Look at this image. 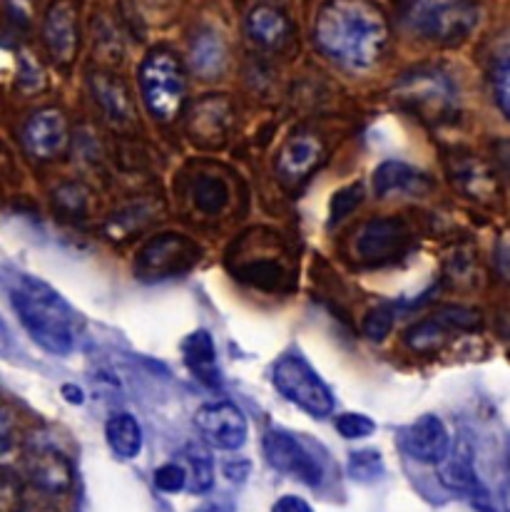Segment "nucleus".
<instances>
[{
  "instance_id": "c756f323",
  "label": "nucleus",
  "mask_w": 510,
  "mask_h": 512,
  "mask_svg": "<svg viewBox=\"0 0 510 512\" xmlns=\"http://www.w3.org/2000/svg\"><path fill=\"white\" fill-rule=\"evenodd\" d=\"M384 473V458L379 450H356L349 455V475L359 483H371Z\"/></svg>"
},
{
  "instance_id": "4c0bfd02",
  "label": "nucleus",
  "mask_w": 510,
  "mask_h": 512,
  "mask_svg": "<svg viewBox=\"0 0 510 512\" xmlns=\"http://www.w3.org/2000/svg\"><path fill=\"white\" fill-rule=\"evenodd\" d=\"M496 160H498V167H501V172L506 174L508 184H510V140H503L496 145Z\"/></svg>"
},
{
  "instance_id": "dca6fc26",
  "label": "nucleus",
  "mask_w": 510,
  "mask_h": 512,
  "mask_svg": "<svg viewBox=\"0 0 510 512\" xmlns=\"http://www.w3.org/2000/svg\"><path fill=\"white\" fill-rule=\"evenodd\" d=\"M399 95L423 117H441L453 110V87L441 75L413 73L399 87Z\"/></svg>"
},
{
  "instance_id": "412c9836",
  "label": "nucleus",
  "mask_w": 510,
  "mask_h": 512,
  "mask_svg": "<svg viewBox=\"0 0 510 512\" xmlns=\"http://www.w3.org/2000/svg\"><path fill=\"white\" fill-rule=\"evenodd\" d=\"M438 478H441L446 488L458 490V493H476V490H481L476 468H473L471 450H468L466 443L448 450L446 458L438 463Z\"/></svg>"
},
{
  "instance_id": "1a4fd4ad",
  "label": "nucleus",
  "mask_w": 510,
  "mask_h": 512,
  "mask_svg": "<svg viewBox=\"0 0 510 512\" xmlns=\"http://www.w3.org/2000/svg\"><path fill=\"white\" fill-rule=\"evenodd\" d=\"M262 448L264 458H267L269 465L277 468L279 473L292 475V478L302 480L304 485H311V488L321 485V478H324L321 465L316 463L314 455H311L292 433L277 428L267 430L262 438Z\"/></svg>"
},
{
  "instance_id": "bb28decb",
  "label": "nucleus",
  "mask_w": 510,
  "mask_h": 512,
  "mask_svg": "<svg viewBox=\"0 0 510 512\" xmlns=\"http://www.w3.org/2000/svg\"><path fill=\"white\" fill-rule=\"evenodd\" d=\"M192 68L202 78H214L224 68V45L214 33H202L192 45Z\"/></svg>"
},
{
  "instance_id": "ea45409f",
  "label": "nucleus",
  "mask_w": 510,
  "mask_h": 512,
  "mask_svg": "<svg viewBox=\"0 0 510 512\" xmlns=\"http://www.w3.org/2000/svg\"><path fill=\"white\" fill-rule=\"evenodd\" d=\"M498 331H501L503 341H506V346L510 348V311L498 316Z\"/></svg>"
},
{
  "instance_id": "aec40b11",
  "label": "nucleus",
  "mask_w": 510,
  "mask_h": 512,
  "mask_svg": "<svg viewBox=\"0 0 510 512\" xmlns=\"http://www.w3.org/2000/svg\"><path fill=\"white\" fill-rule=\"evenodd\" d=\"M247 33L262 48L277 50L284 48L292 38V23H289L282 10L259 5L247 15Z\"/></svg>"
},
{
  "instance_id": "f03ea898",
  "label": "nucleus",
  "mask_w": 510,
  "mask_h": 512,
  "mask_svg": "<svg viewBox=\"0 0 510 512\" xmlns=\"http://www.w3.org/2000/svg\"><path fill=\"white\" fill-rule=\"evenodd\" d=\"M13 309L30 339L55 356H68L75 346L68 306L45 281L23 279L10 294Z\"/></svg>"
},
{
  "instance_id": "6e6552de",
  "label": "nucleus",
  "mask_w": 510,
  "mask_h": 512,
  "mask_svg": "<svg viewBox=\"0 0 510 512\" xmlns=\"http://www.w3.org/2000/svg\"><path fill=\"white\" fill-rule=\"evenodd\" d=\"M481 324L483 316L476 309H468V306H441V309L433 311L431 316H426V319L418 321L416 326L406 331V343L413 351H436V348L446 346L456 336L478 331Z\"/></svg>"
},
{
  "instance_id": "9b49d317",
  "label": "nucleus",
  "mask_w": 510,
  "mask_h": 512,
  "mask_svg": "<svg viewBox=\"0 0 510 512\" xmlns=\"http://www.w3.org/2000/svg\"><path fill=\"white\" fill-rule=\"evenodd\" d=\"M448 174H451L453 187L468 199L478 204H501L503 192L501 182H498L496 172L476 155L468 152H458L448 160Z\"/></svg>"
},
{
  "instance_id": "e433bc0d",
  "label": "nucleus",
  "mask_w": 510,
  "mask_h": 512,
  "mask_svg": "<svg viewBox=\"0 0 510 512\" xmlns=\"http://www.w3.org/2000/svg\"><path fill=\"white\" fill-rule=\"evenodd\" d=\"M224 475L229 480H234V483H242L249 475V460H227L224 463Z\"/></svg>"
},
{
  "instance_id": "79ce46f5",
  "label": "nucleus",
  "mask_w": 510,
  "mask_h": 512,
  "mask_svg": "<svg viewBox=\"0 0 510 512\" xmlns=\"http://www.w3.org/2000/svg\"><path fill=\"white\" fill-rule=\"evenodd\" d=\"M503 512H510V480L503 485Z\"/></svg>"
},
{
  "instance_id": "5701e85b",
  "label": "nucleus",
  "mask_w": 510,
  "mask_h": 512,
  "mask_svg": "<svg viewBox=\"0 0 510 512\" xmlns=\"http://www.w3.org/2000/svg\"><path fill=\"white\" fill-rule=\"evenodd\" d=\"M93 92L95 100L100 102L102 110L112 117V120H125L132 115V102L127 95L125 85L120 78L110 73H98L93 75Z\"/></svg>"
},
{
  "instance_id": "f257e3e1",
  "label": "nucleus",
  "mask_w": 510,
  "mask_h": 512,
  "mask_svg": "<svg viewBox=\"0 0 510 512\" xmlns=\"http://www.w3.org/2000/svg\"><path fill=\"white\" fill-rule=\"evenodd\" d=\"M321 53L349 70H369L389 45V23L371 0H329L314 20Z\"/></svg>"
},
{
  "instance_id": "a878e982",
  "label": "nucleus",
  "mask_w": 510,
  "mask_h": 512,
  "mask_svg": "<svg viewBox=\"0 0 510 512\" xmlns=\"http://www.w3.org/2000/svg\"><path fill=\"white\" fill-rule=\"evenodd\" d=\"M227 107L222 105V100L217 97H209V100H202L200 107H195V115H192L190 125L195 127V135L200 140L214 142V140H222L224 130H227Z\"/></svg>"
},
{
  "instance_id": "9d476101",
  "label": "nucleus",
  "mask_w": 510,
  "mask_h": 512,
  "mask_svg": "<svg viewBox=\"0 0 510 512\" xmlns=\"http://www.w3.org/2000/svg\"><path fill=\"white\" fill-rule=\"evenodd\" d=\"M195 426L200 435L217 450H237L247 440L249 426L242 408L229 401L207 403L197 411Z\"/></svg>"
},
{
  "instance_id": "393cba45",
  "label": "nucleus",
  "mask_w": 510,
  "mask_h": 512,
  "mask_svg": "<svg viewBox=\"0 0 510 512\" xmlns=\"http://www.w3.org/2000/svg\"><path fill=\"white\" fill-rule=\"evenodd\" d=\"M182 465L187 470V488L192 493H207L214 483V465L207 448L200 443H190L182 450Z\"/></svg>"
},
{
  "instance_id": "6ab92c4d",
  "label": "nucleus",
  "mask_w": 510,
  "mask_h": 512,
  "mask_svg": "<svg viewBox=\"0 0 510 512\" xmlns=\"http://www.w3.org/2000/svg\"><path fill=\"white\" fill-rule=\"evenodd\" d=\"M182 358H185V366L190 368V373L202 386L212 388V391L222 386V376H219L217 368V348H214L212 336L207 331L197 329L182 341Z\"/></svg>"
},
{
  "instance_id": "0eeeda50",
  "label": "nucleus",
  "mask_w": 510,
  "mask_h": 512,
  "mask_svg": "<svg viewBox=\"0 0 510 512\" xmlns=\"http://www.w3.org/2000/svg\"><path fill=\"white\" fill-rule=\"evenodd\" d=\"M351 247L356 261L364 266L399 264L411 252L413 234L404 219L379 217L356 229Z\"/></svg>"
},
{
  "instance_id": "7c9ffc66",
  "label": "nucleus",
  "mask_w": 510,
  "mask_h": 512,
  "mask_svg": "<svg viewBox=\"0 0 510 512\" xmlns=\"http://www.w3.org/2000/svg\"><path fill=\"white\" fill-rule=\"evenodd\" d=\"M361 199H364V187H361V184H349V187H341L339 192L331 197V207H329L331 227L339 222H344L349 214H354L356 207L361 204Z\"/></svg>"
},
{
  "instance_id": "72a5a7b5",
  "label": "nucleus",
  "mask_w": 510,
  "mask_h": 512,
  "mask_svg": "<svg viewBox=\"0 0 510 512\" xmlns=\"http://www.w3.org/2000/svg\"><path fill=\"white\" fill-rule=\"evenodd\" d=\"M155 488L162 493H182L187 488V470L182 463H165L155 470Z\"/></svg>"
},
{
  "instance_id": "ddd939ff",
  "label": "nucleus",
  "mask_w": 510,
  "mask_h": 512,
  "mask_svg": "<svg viewBox=\"0 0 510 512\" xmlns=\"http://www.w3.org/2000/svg\"><path fill=\"white\" fill-rule=\"evenodd\" d=\"M399 443L411 455L413 460L426 465H438L451 450V435H448L446 423L433 413L418 416L416 421L408 423L399 430Z\"/></svg>"
},
{
  "instance_id": "f704fd0d",
  "label": "nucleus",
  "mask_w": 510,
  "mask_h": 512,
  "mask_svg": "<svg viewBox=\"0 0 510 512\" xmlns=\"http://www.w3.org/2000/svg\"><path fill=\"white\" fill-rule=\"evenodd\" d=\"M496 100L501 105L503 115L510 120V58L498 68L496 75Z\"/></svg>"
},
{
  "instance_id": "c9c22d12",
  "label": "nucleus",
  "mask_w": 510,
  "mask_h": 512,
  "mask_svg": "<svg viewBox=\"0 0 510 512\" xmlns=\"http://www.w3.org/2000/svg\"><path fill=\"white\" fill-rule=\"evenodd\" d=\"M272 512H314V510H311V505L306 503V500L297 498V495H284V498H279L277 503H274Z\"/></svg>"
},
{
  "instance_id": "cd10ccee",
  "label": "nucleus",
  "mask_w": 510,
  "mask_h": 512,
  "mask_svg": "<svg viewBox=\"0 0 510 512\" xmlns=\"http://www.w3.org/2000/svg\"><path fill=\"white\" fill-rule=\"evenodd\" d=\"M195 207L204 214H219L229 204V187L214 174H200L192 184Z\"/></svg>"
},
{
  "instance_id": "b1692460",
  "label": "nucleus",
  "mask_w": 510,
  "mask_h": 512,
  "mask_svg": "<svg viewBox=\"0 0 510 512\" xmlns=\"http://www.w3.org/2000/svg\"><path fill=\"white\" fill-rule=\"evenodd\" d=\"M237 276L249 286H257L264 291H277L287 284L289 274L287 266L277 259H249L239 264Z\"/></svg>"
},
{
  "instance_id": "c85d7f7f",
  "label": "nucleus",
  "mask_w": 510,
  "mask_h": 512,
  "mask_svg": "<svg viewBox=\"0 0 510 512\" xmlns=\"http://www.w3.org/2000/svg\"><path fill=\"white\" fill-rule=\"evenodd\" d=\"M20 458L18 423L10 408L0 406V468H10Z\"/></svg>"
},
{
  "instance_id": "423d86ee",
  "label": "nucleus",
  "mask_w": 510,
  "mask_h": 512,
  "mask_svg": "<svg viewBox=\"0 0 510 512\" xmlns=\"http://www.w3.org/2000/svg\"><path fill=\"white\" fill-rule=\"evenodd\" d=\"M202 249L180 232H162L152 237L135 256V274L142 281L175 279L187 274L200 261Z\"/></svg>"
},
{
  "instance_id": "7ed1b4c3",
  "label": "nucleus",
  "mask_w": 510,
  "mask_h": 512,
  "mask_svg": "<svg viewBox=\"0 0 510 512\" xmlns=\"http://www.w3.org/2000/svg\"><path fill=\"white\" fill-rule=\"evenodd\" d=\"M481 20L476 0H408L404 23L418 38L456 48L473 35Z\"/></svg>"
},
{
  "instance_id": "f3484780",
  "label": "nucleus",
  "mask_w": 510,
  "mask_h": 512,
  "mask_svg": "<svg viewBox=\"0 0 510 512\" xmlns=\"http://www.w3.org/2000/svg\"><path fill=\"white\" fill-rule=\"evenodd\" d=\"M28 478L43 493L63 495L73 488V465L60 450L35 448L28 458Z\"/></svg>"
},
{
  "instance_id": "58836bf2",
  "label": "nucleus",
  "mask_w": 510,
  "mask_h": 512,
  "mask_svg": "<svg viewBox=\"0 0 510 512\" xmlns=\"http://www.w3.org/2000/svg\"><path fill=\"white\" fill-rule=\"evenodd\" d=\"M15 498L18 495H15V490L10 485H0V512H13L15 503H18Z\"/></svg>"
},
{
  "instance_id": "a211bd4d",
  "label": "nucleus",
  "mask_w": 510,
  "mask_h": 512,
  "mask_svg": "<svg viewBox=\"0 0 510 512\" xmlns=\"http://www.w3.org/2000/svg\"><path fill=\"white\" fill-rule=\"evenodd\" d=\"M431 189V177L418 167L406 162H384L374 172L376 197H394V194H423Z\"/></svg>"
},
{
  "instance_id": "20e7f679",
  "label": "nucleus",
  "mask_w": 510,
  "mask_h": 512,
  "mask_svg": "<svg viewBox=\"0 0 510 512\" xmlns=\"http://www.w3.org/2000/svg\"><path fill=\"white\" fill-rule=\"evenodd\" d=\"M185 68L170 48H152L140 65V92L155 120L170 122L185 105Z\"/></svg>"
},
{
  "instance_id": "39448f33",
  "label": "nucleus",
  "mask_w": 510,
  "mask_h": 512,
  "mask_svg": "<svg viewBox=\"0 0 510 512\" xmlns=\"http://www.w3.org/2000/svg\"><path fill=\"white\" fill-rule=\"evenodd\" d=\"M272 378L274 388L306 416L326 418L334 411V393L299 351L282 353L274 361Z\"/></svg>"
},
{
  "instance_id": "473e14b6",
  "label": "nucleus",
  "mask_w": 510,
  "mask_h": 512,
  "mask_svg": "<svg viewBox=\"0 0 510 512\" xmlns=\"http://www.w3.org/2000/svg\"><path fill=\"white\" fill-rule=\"evenodd\" d=\"M394 329V309L391 306H376L366 314L364 319V334L371 341H384Z\"/></svg>"
},
{
  "instance_id": "4468645a",
  "label": "nucleus",
  "mask_w": 510,
  "mask_h": 512,
  "mask_svg": "<svg viewBox=\"0 0 510 512\" xmlns=\"http://www.w3.org/2000/svg\"><path fill=\"white\" fill-rule=\"evenodd\" d=\"M324 157L326 145L321 142V137H316L314 132L309 130L294 132V135L284 142L282 150H279L277 172L279 177H282V182L299 184L324 162Z\"/></svg>"
},
{
  "instance_id": "37998d69",
  "label": "nucleus",
  "mask_w": 510,
  "mask_h": 512,
  "mask_svg": "<svg viewBox=\"0 0 510 512\" xmlns=\"http://www.w3.org/2000/svg\"><path fill=\"white\" fill-rule=\"evenodd\" d=\"M204 512H217V510H204Z\"/></svg>"
},
{
  "instance_id": "2f4dec72",
  "label": "nucleus",
  "mask_w": 510,
  "mask_h": 512,
  "mask_svg": "<svg viewBox=\"0 0 510 512\" xmlns=\"http://www.w3.org/2000/svg\"><path fill=\"white\" fill-rule=\"evenodd\" d=\"M334 426L339 430L341 438L346 440H361L376 433V423L369 416H364V413H341Z\"/></svg>"
},
{
  "instance_id": "a19ab883",
  "label": "nucleus",
  "mask_w": 510,
  "mask_h": 512,
  "mask_svg": "<svg viewBox=\"0 0 510 512\" xmlns=\"http://www.w3.org/2000/svg\"><path fill=\"white\" fill-rule=\"evenodd\" d=\"M63 396L68 398L70 403H75V406H80V403H83V398H85L83 391H80L78 386H70V383H68V386H63Z\"/></svg>"
},
{
  "instance_id": "f8f14e48",
  "label": "nucleus",
  "mask_w": 510,
  "mask_h": 512,
  "mask_svg": "<svg viewBox=\"0 0 510 512\" xmlns=\"http://www.w3.org/2000/svg\"><path fill=\"white\" fill-rule=\"evenodd\" d=\"M68 120L58 107L33 112L23 127V147L35 160H53L68 147Z\"/></svg>"
},
{
  "instance_id": "2eb2a0df",
  "label": "nucleus",
  "mask_w": 510,
  "mask_h": 512,
  "mask_svg": "<svg viewBox=\"0 0 510 512\" xmlns=\"http://www.w3.org/2000/svg\"><path fill=\"white\" fill-rule=\"evenodd\" d=\"M43 38L50 58L58 65H70L78 55V13L70 0H55L43 23Z\"/></svg>"
},
{
  "instance_id": "4be33fe9",
  "label": "nucleus",
  "mask_w": 510,
  "mask_h": 512,
  "mask_svg": "<svg viewBox=\"0 0 510 512\" xmlns=\"http://www.w3.org/2000/svg\"><path fill=\"white\" fill-rule=\"evenodd\" d=\"M105 438L112 453L122 460H132L142 450V428L130 413H115L105 426Z\"/></svg>"
}]
</instances>
